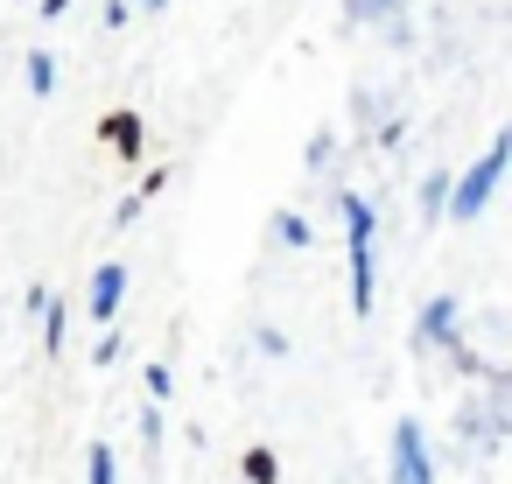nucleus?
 <instances>
[{"label":"nucleus","instance_id":"20e7f679","mask_svg":"<svg viewBox=\"0 0 512 484\" xmlns=\"http://www.w3.org/2000/svg\"><path fill=\"white\" fill-rule=\"evenodd\" d=\"M414 344L421 351H449V344H463V309H456V295H428L421 302V323H414Z\"/></svg>","mask_w":512,"mask_h":484},{"label":"nucleus","instance_id":"f3484780","mask_svg":"<svg viewBox=\"0 0 512 484\" xmlns=\"http://www.w3.org/2000/svg\"><path fill=\"white\" fill-rule=\"evenodd\" d=\"M141 8H169V0H141Z\"/></svg>","mask_w":512,"mask_h":484},{"label":"nucleus","instance_id":"39448f33","mask_svg":"<svg viewBox=\"0 0 512 484\" xmlns=\"http://www.w3.org/2000/svg\"><path fill=\"white\" fill-rule=\"evenodd\" d=\"M120 302H127V267H120V260H106V267L92 274V302H85V309H92L99 323H113V316H120Z\"/></svg>","mask_w":512,"mask_h":484},{"label":"nucleus","instance_id":"7ed1b4c3","mask_svg":"<svg viewBox=\"0 0 512 484\" xmlns=\"http://www.w3.org/2000/svg\"><path fill=\"white\" fill-rule=\"evenodd\" d=\"M393 484H435V463H428V435H421V421H393Z\"/></svg>","mask_w":512,"mask_h":484},{"label":"nucleus","instance_id":"0eeeda50","mask_svg":"<svg viewBox=\"0 0 512 484\" xmlns=\"http://www.w3.org/2000/svg\"><path fill=\"white\" fill-rule=\"evenodd\" d=\"M379 15H407V0H344V36H358V29H372Z\"/></svg>","mask_w":512,"mask_h":484},{"label":"nucleus","instance_id":"f8f14e48","mask_svg":"<svg viewBox=\"0 0 512 484\" xmlns=\"http://www.w3.org/2000/svg\"><path fill=\"white\" fill-rule=\"evenodd\" d=\"M36 316H43V351H64V302H50V295H43V309H36Z\"/></svg>","mask_w":512,"mask_h":484},{"label":"nucleus","instance_id":"ddd939ff","mask_svg":"<svg viewBox=\"0 0 512 484\" xmlns=\"http://www.w3.org/2000/svg\"><path fill=\"white\" fill-rule=\"evenodd\" d=\"M85 470H92V484H120V463H113V449H106V442H92V449H85Z\"/></svg>","mask_w":512,"mask_h":484},{"label":"nucleus","instance_id":"9d476101","mask_svg":"<svg viewBox=\"0 0 512 484\" xmlns=\"http://www.w3.org/2000/svg\"><path fill=\"white\" fill-rule=\"evenodd\" d=\"M29 92H36V99L57 92V57H50V50H29Z\"/></svg>","mask_w":512,"mask_h":484},{"label":"nucleus","instance_id":"423d86ee","mask_svg":"<svg viewBox=\"0 0 512 484\" xmlns=\"http://www.w3.org/2000/svg\"><path fill=\"white\" fill-rule=\"evenodd\" d=\"M99 134H106V148H120V162H141V148H148L141 113H106V120H99Z\"/></svg>","mask_w":512,"mask_h":484},{"label":"nucleus","instance_id":"9b49d317","mask_svg":"<svg viewBox=\"0 0 512 484\" xmlns=\"http://www.w3.org/2000/svg\"><path fill=\"white\" fill-rule=\"evenodd\" d=\"M442 197H449V169H435V176L421 183V218H428V225L442 218Z\"/></svg>","mask_w":512,"mask_h":484},{"label":"nucleus","instance_id":"1a4fd4ad","mask_svg":"<svg viewBox=\"0 0 512 484\" xmlns=\"http://www.w3.org/2000/svg\"><path fill=\"white\" fill-rule=\"evenodd\" d=\"M239 470H246V484H281V463H274L267 442H253V449L239 456Z\"/></svg>","mask_w":512,"mask_h":484},{"label":"nucleus","instance_id":"2eb2a0df","mask_svg":"<svg viewBox=\"0 0 512 484\" xmlns=\"http://www.w3.org/2000/svg\"><path fill=\"white\" fill-rule=\"evenodd\" d=\"M330 155H337V134H316V141H309V169H323Z\"/></svg>","mask_w":512,"mask_h":484},{"label":"nucleus","instance_id":"dca6fc26","mask_svg":"<svg viewBox=\"0 0 512 484\" xmlns=\"http://www.w3.org/2000/svg\"><path fill=\"white\" fill-rule=\"evenodd\" d=\"M64 8H71V0H43V22H57Z\"/></svg>","mask_w":512,"mask_h":484},{"label":"nucleus","instance_id":"4468645a","mask_svg":"<svg viewBox=\"0 0 512 484\" xmlns=\"http://www.w3.org/2000/svg\"><path fill=\"white\" fill-rule=\"evenodd\" d=\"M176 393V372L169 365H148V400H169Z\"/></svg>","mask_w":512,"mask_h":484},{"label":"nucleus","instance_id":"f257e3e1","mask_svg":"<svg viewBox=\"0 0 512 484\" xmlns=\"http://www.w3.org/2000/svg\"><path fill=\"white\" fill-rule=\"evenodd\" d=\"M505 162H512V134H491V148L449 183V197H442V218H456V225H477L484 211H491V197H498V183H505Z\"/></svg>","mask_w":512,"mask_h":484},{"label":"nucleus","instance_id":"f03ea898","mask_svg":"<svg viewBox=\"0 0 512 484\" xmlns=\"http://www.w3.org/2000/svg\"><path fill=\"white\" fill-rule=\"evenodd\" d=\"M344 218V253H351V316H372V204L358 190H330Z\"/></svg>","mask_w":512,"mask_h":484},{"label":"nucleus","instance_id":"6e6552de","mask_svg":"<svg viewBox=\"0 0 512 484\" xmlns=\"http://www.w3.org/2000/svg\"><path fill=\"white\" fill-rule=\"evenodd\" d=\"M267 232H274V246H288V253H302V246H309V218H302V211H274V225H267Z\"/></svg>","mask_w":512,"mask_h":484}]
</instances>
